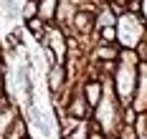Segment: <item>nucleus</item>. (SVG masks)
Listing matches in <instances>:
<instances>
[{
  "mask_svg": "<svg viewBox=\"0 0 147 139\" xmlns=\"http://www.w3.org/2000/svg\"><path fill=\"white\" fill-rule=\"evenodd\" d=\"M119 41L122 43H127V46H134L137 41H140V35H142V25L137 23V18L134 15H124L119 20Z\"/></svg>",
  "mask_w": 147,
  "mask_h": 139,
  "instance_id": "f257e3e1",
  "label": "nucleus"
},
{
  "mask_svg": "<svg viewBox=\"0 0 147 139\" xmlns=\"http://www.w3.org/2000/svg\"><path fill=\"white\" fill-rule=\"evenodd\" d=\"M132 86H134V71H132V66H127V56H124V61L119 66V86H117L122 101H127L132 96Z\"/></svg>",
  "mask_w": 147,
  "mask_h": 139,
  "instance_id": "f03ea898",
  "label": "nucleus"
},
{
  "mask_svg": "<svg viewBox=\"0 0 147 139\" xmlns=\"http://www.w3.org/2000/svg\"><path fill=\"white\" fill-rule=\"evenodd\" d=\"M51 8H53V0H43V3H41V15H51V13H53V10H51Z\"/></svg>",
  "mask_w": 147,
  "mask_h": 139,
  "instance_id": "7ed1b4c3",
  "label": "nucleus"
},
{
  "mask_svg": "<svg viewBox=\"0 0 147 139\" xmlns=\"http://www.w3.org/2000/svg\"><path fill=\"white\" fill-rule=\"evenodd\" d=\"M145 18H147V0H145Z\"/></svg>",
  "mask_w": 147,
  "mask_h": 139,
  "instance_id": "20e7f679",
  "label": "nucleus"
}]
</instances>
